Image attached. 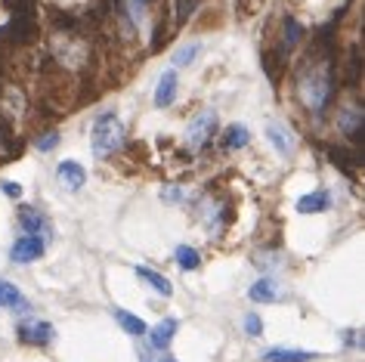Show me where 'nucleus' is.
<instances>
[{"label":"nucleus","instance_id":"obj_1","mask_svg":"<svg viewBox=\"0 0 365 362\" xmlns=\"http://www.w3.org/2000/svg\"><path fill=\"white\" fill-rule=\"evenodd\" d=\"M90 143H93V155L96 158H106V155H112L115 149H121V143H124V124L118 121V115L96 118L93 133H90Z\"/></svg>","mask_w":365,"mask_h":362},{"label":"nucleus","instance_id":"obj_2","mask_svg":"<svg viewBox=\"0 0 365 362\" xmlns=\"http://www.w3.org/2000/svg\"><path fill=\"white\" fill-rule=\"evenodd\" d=\"M300 96H304L307 105L322 108L328 103V96H331V75H328V68L307 71V75L300 78Z\"/></svg>","mask_w":365,"mask_h":362},{"label":"nucleus","instance_id":"obj_3","mask_svg":"<svg viewBox=\"0 0 365 362\" xmlns=\"http://www.w3.org/2000/svg\"><path fill=\"white\" fill-rule=\"evenodd\" d=\"M217 130V115L214 112H202L198 118H192V124H189L186 130V143L189 146H205L207 137Z\"/></svg>","mask_w":365,"mask_h":362},{"label":"nucleus","instance_id":"obj_4","mask_svg":"<svg viewBox=\"0 0 365 362\" xmlns=\"http://www.w3.org/2000/svg\"><path fill=\"white\" fill-rule=\"evenodd\" d=\"M43 254V242L41 235H22V239H16V245L10 251V257L16 264H34Z\"/></svg>","mask_w":365,"mask_h":362},{"label":"nucleus","instance_id":"obj_5","mask_svg":"<svg viewBox=\"0 0 365 362\" xmlns=\"http://www.w3.org/2000/svg\"><path fill=\"white\" fill-rule=\"evenodd\" d=\"M19 341L34 343V347H43V343L53 341V325L50 322H22L19 325Z\"/></svg>","mask_w":365,"mask_h":362},{"label":"nucleus","instance_id":"obj_6","mask_svg":"<svg viewBox=\"0 0 365 362\" xmlns=\"http://www.w3.org/2000/svg\"><path fill=\"white\" fill-rule=\"evenodd\" d=\"M56 170H59V183L66 189H71V192H78V189L87 183V174H84V167H81L78 161H62Z\"/></svg>","mask_w":365,"mask_h":362},{"label":"nucleus","instance_id":"obj_7","mask_svg":"<svg viewBox=\"0 0 365 362\" xmlns=\"http://www.w3.org/2000/svg\"><path fill=\"white\" fill-rule=\"evenodd\" d=\"M173 96H177V71H164L161 81H158V90H155V105L164 108L173 103Z\"/></svg>","mask_w":365,"mask_h":362},{"label":"nucleus","instance_id":"obj_8","mask_svg":"<svg viewBox=\"0 0 365 362\" xmlns=\"http://www.w3.org/2000/svg\"><path fill=\"white\" fill-rule=\"evenodd\" d=\"M115 322H121V329L127 334H136V338H143V334H149V325H145L136 313H127V310H115Z\"/></svg>","mask_w":365,"mask_h":362},{"label":"nucleus","instance_id":"obj_9","mask_svg":"<svg viewBox=\"0 0 365 362\" xmlns=\"http://www.w3.org/2000/svg\"><path fill=\"white\" fill-rule=\"evenodd\" d=\"M313 353H300V350H288V347H276L269 353H263V362H309Z\"/></svg>","mask_w":365,"mask_h":362},{"label":"nucleus","instance_id":"obj_10","mask_svg":"<svg viewBox=\"0 0 365 362\" xmlns=\"http://www.w3.org/2000/svg\"><path fill=\"white\" fill-rule=\"evenodd\" d=\"M328 205H331L328 202V192H309L297 202V211L300 214H319V211H325Z\"/></svg>","mask_w":365,"mask_h":362},{"label":"nucleus","instance_id":"obj_11","mask_svg":"<svg viewBox=\"0 0 365 362\" xmlns=\"http://www.w3.org/2000/svg\"><path fill=\"white\" fill-rule=\"evenodd\" d=\"M136 276H140L143 282H149V285H152V288H155V291H158L161 297H168V294L173 291L168 279H164V276H158V273H155V269H149V267H136Z\"/></svg>","mask_w":365,"mask_h":362},{"label":"nucleus","instance_id":"obj_12","mask_svg":"<svg viewBox=\"0 0 365 362\" xmlns=\"http://www.w3.org/2000/svg\"><path fill=\"white\" fill-rule=\"evenodd\" d=\"M248 297L254 304H272L276 301V285H272V279H260V282H254Z\"/></svg>","mask_w":365,"mask_h":362},{"label":"nucleus","instance_id":"obj_13","mask_svg":"<svg viewBox=\"0 0 365 362\" xmlns=\"http://www.w3.org/2000/svg\"><path fill=\"white\" fill-rule=\"evenodd\" d=\"M16 306H25L22 291L10 282H0V310H16Z\"/></svg>","mask_w":365,"mask_h":362},{"label":"nucleus","instance_id":"obj_14","mask_svg":"<svg viewBox=\"0 0 365 362\" xmlns=\"http://www.w3.org/2000/svg\"><path fill=\"white\" fill-rule=\"evenodd\" d=\"M173 334H177V319H164L161 325H158V329H152V334H149V338H152V347H168V343L173 341Z\"/></svg>","mask_w":365,"mask_h":362},{"label":"nucleus","instance_id":"obj_15","mask_svg":"<svg viewBox=\"0 0 365 362\" xmlns=\"http://www.w3.org/2000/svg\"><path fill=\"white\" fill-rule=\"evenodd\" d=\"M248 140H251V133H248V128H242V124H232V128H230V130H226L223 149H242V146H248Z\"/></svg>","mask_w":365,"mask_h":362},{"label":"nucleus","instance_id":"obj_16","mask_svg":"<svg viewBox=\"0 0 365 362\" xmlns=\"http://www.w3.org/2000/svg\"><path fill=\"white\" fill-rule=\"evenodd\" d=\"M267 137L272 140V146L279 149V155H288V152H291V146H294V140H291L288 133L279 128V124H269V128H267Z\"/></svg>","mask_w":365,"mask_h":362},{"label":"nucleus","instance_id":"obj_17","mask_svg":"<svg viewBox=\"0 0 365 362\" xmlns=\"http://www.w3.org/2000/svg\"><path fill=\"white\" fill-rule=\"evenodd\" d=\"M198 50H202V43H198V41L186 43V47H180L177 53H173V66H192V62L198 59Z\"/></svg>","mask_w":365,"mask_h":362},{"label":"nucleus","instance_id":"obj_18","mask_svg":"<svg viewBox=\"0 0 365 362\" xmlns=\"http://www.w3.org/2000/svg\"><path fill=\"white\" fill-rule=\"evenodd\" d=\"M177 264H180L182 269H195L198 264H202V257H198V251H195V248L180 245V248H177Z\"/></svg>","mask_w":365,"mask_h":362},{"label":"nucleus","instance_id":"obj_19","mask_svg":"<svg viewBox=\"0 0 365 362\" xmlns=\"http://www.w3.org/2000/svg\"><path fill=\"white\" fill-rule=\"evenodd\" d=\"M19 220H22L25 229H29V235H34V232H41V229H43V217H41V214H34L31 207H22V211H19Z\"/></svg>","mask_w":365,"mask_h":362},{"label":"nucleus","instance_id":"obj_20","mask_svg":"<svg viewBox=\"0 0 365 362\" xmlns=\"http://www.w3.org/2000/svg\"><path fill=\"white\" fill-rule=\"evenodd\" d=\"M195 10V0H177V16H173V22L182 25L186 22V16Z\"/></svg>","mask_w":365,"mask_h":362},{"label":"nucleus","instance_id":"obj_21","mask_svg":"<svg viewBox=\"0 0 365 362\" xmlns=\"http://www.w3.org/2000/svg\"><path fill=\"white\" fill-rule=\"evenodd\" d=\"M245 331H248L251 338H257V334L263 331V322H260V316H254V313H248V316H245Z\"/></svg>","mask_w":365,"mask_h":362},{"label":"nucleus","instance_id":"obj_22","mask_svg":"<svg viewBox=\"0 0 365 362\" xmlns=\"http://www.w3.org/2000/svg\"><path fill=\"white\" fill-rule=\"evenodd\" d=\"M56 143H59V133H47V137L38 140V149H41V152H50L53 146H56Z\"/></svg>","mask_w":365,"mask_h":362},{"label":"nucleus","instance_id":"obj_23","mask_svg":"<svg viewBox=\"0 0 365 362\" xmlns=\"http://www.w3.org/2000/svg\"><path fill=\"white\" fill-rule=\"evenodd\" d=\"M4 192L10 195V198H19L22 195V186L19 183H4Z\"/></svg>","mask_w":365,"mask_h":362},{"label":"nucleus","instance_id":"obj_24","mask_svg":"<svg viewBox=\"0 0 365 362\" xmlns=\"http://www.w3.org/2000/svg\"><path fill=\"white\" fill-rule=\"evenodd\" d=\"M168 362H173V359H168Z\"/></svg>","mask_w":365,"mask_h":362}]
</instances>
